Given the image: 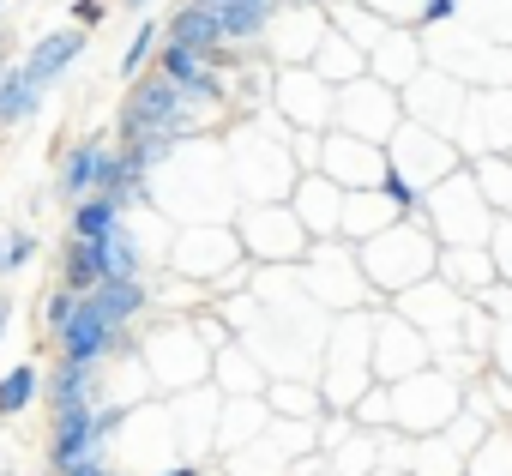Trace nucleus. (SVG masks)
<instances>
[{
    "label": "nucleus",
    "mask_w": 512,
    "mask_h": 476,
    "mask_svg": "<svg viewBox=\"0 0 512 476\" xmlns=\"http://www.w3.org/2000/svg\"><path fill=\"white\" fill-rule=\"evenodd\" d=\"M193 133H199L193 97H187L163 67L127 79V103H121V139H127V145H133V139H169V145H181V139H193Z\"/></svg>",
    "instance_id": "nucleus-1"
},
{
    "label": "nucleus",
    "mask_w": 512,
    "mask_h": 476,
    "mask_svg": "<svg viewBox=\"0 0 512 476\" xmlns=\"http://www.w3.org/2000/svg\"><path fill=\"white\" fill-rule=\"evenodd\" d=\"M127 344V326H115L109 320V308L85 290L79 296V308L67 314V326L55 332V356H67V362H103L109 350H121Z\"/></svg>",
    "instance_id": "nucleus-2"
},
{
    "label": "nucleus",
    "mask_w": 512,
    "mask_h": 476,
    "mask_svg": "<svg viewBox=\"0 0 512 476\" xmlns=\"http://www.w3.org/2000/svg\"><path fill=\"white\" fill-rule=\"evenodd\" d=\"M103 452V428H97V404H73V410H55V434H49V464L67 470V464H85Z\"/></svg>",
    "instance_id": "nucleus-3"
},
{
    "label": "nucleus",
    "mask_w": 512,
    "mask_h": 476,
    "mask_svg": "<svg viewBox=\"0 0 512 476\" xmlns=\"http://www.w3.org/2000/svg\"><path fill=\"white\" fill-rule=\"evenodd\" d=\"M163 43H181V49L217 61V55H223V25H217L211 7H199V0H181V7L163 19Z\"/></svg>",
    "instance_id": "nucleus-4"
},
{
    "label": "nucleus",
    "mask_w": 512,
    "mask_h": 476,
    "mask_svg": "<svg viewBox=\"0 0 512 476\" xmlns=\"http://www.w3.org/2000/svg\"><path fill=\"white\" fill-rule=\"evenodd\" d=\"M157 67H163L193 103H223V79L211 73L205 55H193V49H181V43H163V49H157Z\"/></svg>",
    "instance_id": "nucleus-5"
},
{
    "label": "nucleus",
    "mask_w": 512,
    "mask_h": 476,
    "mask_svg": "<svg viewBox=\"0 0 512 476\" xmlns=\"http://www.w3.org/2000/svg\"><path fill=\"white\" fill-rule=\"evenodd\" d=\"M79 55H85V25H67V31H49V37L25 55V73H31V85H55Z\"/></svg>",
    "instance_id": "nucleus-6"
},
{
    "label": "nucleus",
    "mask_w": 512,
    "mask_h": 476,
    "mask_svg": "<svg viewBox=\"0 0 512 476\" xmlns=\"http://www.w3.org/2000/svg\"><path fill=\"white\" fill-rule=\"evenodd\" d=\"M103 157H109V139H79V145L61 157L55 193H61L67 205H79L85 193H97V169H103Z\"/></svg>",
    "instance_id": "nucleus-7"
},
{
    "label": "nucleus",
    "mask_w": 512,
    "mask_h": 476,
    "mask_svg": "<svg viewBox=\"0 0 512 476\" xmlns=\"http://www.w3.org/2000/svg\"><path fill=\"white\" fill-rule=\"evenodd\" d=\"M97 368L103 362H55V374L43 380V398L49 410H73V404H97Z\"/></svg>",
    "instance_id": "nucleus-8"
},
{
    "label": "nucleus",
    "mask_w": 512,
    "mask_h": 476,
    "mask_svg": "<svg viewBox=\"0 0 512 476\" xmlns=\"http://www.w3.org/2000/svg\"><path fill=\"white\" fill-rule=\"evenodd\" d=\"M43 109V85H31L25 67H7L0 73V127H19Z\"/></svg>",
    "instance_id": "nucleus-9"
},
{
    "label": "nucleus",
    "mask_w": 512,
    "mask_h": 476,
    "mask_svg": "<svg viewBox=\"0 0 512 476\" xmlns=\"http://www.w3.org/2000/svg\"><path fill=\"white\" fill-rule=\"evenodd\" d=\"M272 13H278V0H229V7L217 13L223 43H253V37H266Z\"/></svg>",
    "instance_id": "nucleus-10"
},
{
    "label": "nucleus",
    "mask_w": 512,
    "mask_h": 476,
    "mask_svg": "<svg viewBox=\"0 0 512 476\" xmlns=\"http://www.w3.org/2000/svg\"><path fill=\"white\" fill-rule=\"evenodd\" d=\"M91 296L109 308V320H115V326H133V320L151 308V290H145V278H103Z\"/></svg>",
    "instance_id": "nucleus-11"
},
{
    "label": "nucleus",
    "mask_w": 512,
    "mask_h": 476,
    "mask_svg": "<svg viewBox=\"0 0 512 476\" xmlns=\"http://www.w3.org/2000/svg\"><path fill=\"white\" fill-rule=\"evenodd\" d=\"M61 284H67V290H79V296H85V290H97V284H103V248H97V242H85V235H73V242L61 248Z\"/></svg>",
    "instance_id": "nucleus-12"
},
{
    "label": "nucleus",
    "mask_w": 512,
    "mask_h": 476,
    "mask_svg": "<svg viewBox=\"0 0 512 476\" xmlns=\"http://www.w3.org/2000/svg\"><path fill=\"white\" fill-rule=\"evenodd\" d=\"M121 217H127V211H121L115 199H103V193H85L79 205H67V229L85 235V242H103V235H109Z\"/></svg>",
    "instance_id": "nucleus-13"
},
{
    "label": "nucleus",
    "mask_w": 512,
    "mask_h": 476,
    "mask_svg": "<svg viewBox=\"0 0 512 476\" xmlns=\"http://www.w3.org/2000/svg\"><path fill=\"white\" fill-rule=\"evenodd\" d=\"M37 398H43V374H37V362H19L13 374H0V416H25Z\"/></svg>",
    "instance_id": "nucleus-14"
},
{
    "label": "nucleus",
    "mask_w": 512,
    "mask_h": 476,
    "mask_svg": "<svg viewBox=\"0 0 512 476\" xmlns=\"http://www.w3.org/2000/svg\"><path fill=\"white\" fill-rule=\"evenodd\" d=\"M97 248H103V278H139V248H133L127 223H115Z\"/></svg>",
    "instance_id": "nucleus-15"
},
{
    "label": "nucleus",
    "mask_w": 512,
    "mask_h": 476,
    "mask_svg": "<svg viewBox=\"0 0 512 476\" xmlns=\"http://www.w3.org/2000/svg\"><path fill=\"white\" fill-rule=\"evenodd\" d=\"M157 43H163V25H157V19H145V25L133 31V43L121 49V79H139V73H145V61L157 55Z\"/></svg>",
    "instance_id": "nucleus-16"
},
{
    "label": "nucleus",
    "mask_w": 512,
    "mask_h": 476,
    "mask_svg": "<svg viewBox=\"0 0 512 476\" xmlns=\"http://www.w3.org/2000/svg\"><path fill=\"white\" fill-rule=\"evenodd\" d=\"M31 260H37V235L31 229H7V235H0V278L25 272Z\"/></svg>",
    "instance_id": "nucleus-17"
},
{
    "label": "nucleus",
    "mask_w": 512,
    "mask_h": 476,
    "mask_svg": "<svg viewBox=\"0 0 512 476\" xmlns=\"http://www.w3.org/2000/svg\"><path fill=\"white\" fill-rule=\"evenodd\" d=\"M73 308H79V290L55 284V290H49V302H43V326H49V338H55V332L67 326V314H73Z\"/></svg>",
    "instance_id": "nucleus-18"
},
{
    "label": "nucleus",
    "mask_w": 512,
    "mask_h": 476,
    "mask_svg": "<svg viewBox=\"0 0 512 476\" xmlns=\"http://www.w3.org/2000/svg\"><path fill=\"white\" fill-rule=\"evenodd\" d=\"M109 7H115V0H73V25H85V31H91V25H103V19H109Z\"/></svg>",
    "instance_id": "nucleus-19"
},
{
    "label": "nucleus",
    "mask_w": 512,
    "mask_h": 476,
    "mask_svg": "<svg viewBox=\"0 0 512 476\" xmlns=\"http://www.w3.org/2000/svg\"><path fill=\"white\" fill-rule=\"evenodd\" d=\"M386 193H392L398 211H416V187L404 181V169H386Z\"/></svg>",
    "instance_id": "nucleus-20"
},
{
    "label": "nucleus",
    "mask_w": 512,
    "mask_h": 476,
    "mask_svg": "<svg viewBox=\"0 0 512 476\" xmlns=\"http://www.w3.org/2000/svg\"><path fill=\"white\" fill-rule=\"evenodd\" d=\"M458 13V0H428V7L416 13V25H440V19H452Z\"/></svg>",
    "instance_id": "nucleus-21"
},
{
    "label": "nucleus",
    "mask_w": 512,
    "mask_h": 476,
    "mask_svg": "<svg viewBox=\"0 0 512 476\" xmlns=\"http://www.w3.org/2000/svg\"><path fill=\"white\" fill-rule=\"evenodd\" d=\"M55 476H115L103 458H85V464H67V470H55Z\"/></svg>",
    "instance_id": "nucleus-22"
},
{
    "label": "nucleus",
    "mask_w": 512,
    "mask_h": 476,
    "mask_svg": "<svg viewBox=\"0 0 512 476\" xmlns=\"http://www.w3.org/2000/svg\"><path fill=\"white\" fill-rule=\"evenodd\" d=\"M7 326H13V296L0 290V338H7Z\"/></svg>",
    "instance_id": "nucleus-23"
},
{
    "label": "nucleus",
    "mask_w": 512,
    "mask_h": 476,
    "mask_svg": "<svg viewBox=\"0 0 512 476\" xmlns=\"http://www.w3.org/2000/svg\"><path fill=\"white\" fill-rule=\"evenodd\" d=\"M157 476H199V464H175V470H157Z\"/></svg>",
    "instance_id": "nucleus-24"
},
{
    "label": "nucleus",
    "mask_w": 512,
    "mask_h": 476,
    "mask_svg": "<svg viewBox=\"0 0 512 476\" xmlns=\"http://www.w3.org/2000/svg\"><path fill=\"white\" fill-rule=\"evenodd\" d=\"M7 49H13V37H7V31H0V73H7Z\"/></svg>",
    "instance_id": "nucleus-25"
},
{
    "label": "nucleus",
    "mask_w": 512,
    "mask_h": 476,
    "mask_svg": "<svg viewBox=\"0 0 512 476\" xmlns=\"http://www.w3.org/2000/svg\"><path fill=\"white\" fill-rule=\"evenodd\" d=\"M121 7H127V13H145V7H151V0H121Z\"/></svg>",
    "instance_id": "nucleus-26"
},
{
    "label": "nucleus",
    "mask_w": 512,
    "mask_h": 476,
    "mask_svg": "<svg viewBox=\"0 0 512 476\" xmlns=\"http://www.w3.org/2000/svg\"><path fill=\"white\" fill-rule=\"evenodd\" d=\"M199 7H211V13H223V7H229V0H199Z\"/></svg>",
    "instance_id": "nucleus-27"
},
{
    "label": "nucleus",
    "mask_w": 512,
    "mask_h": 476,
    "mask_svg": "<svg viewBox=\"0 0 512 476\" xmlns=\"http://www.w3.org/2000/svg\"><path fill=\"white\" fill-rule=\"evenodd\" d=\"M0 7H7V0H0Z\"/></svg>",
    "instance_id": "nucleus-28"
},
{
    "label": "nucleus",
    "mask_w": 512,
    "mask_h": 476,
    "mask_svg": "<svg viewBox=\"0 0 512 476\" xmlns=\"http://www.w3.org/2000/svg\"><path fill=\"white\" fill-rule=\"evenodd\" d=\"M7 476H13V470H7Z\"/></svg>",
    "instance_id": "nucleus-29"
}]
</instances>
